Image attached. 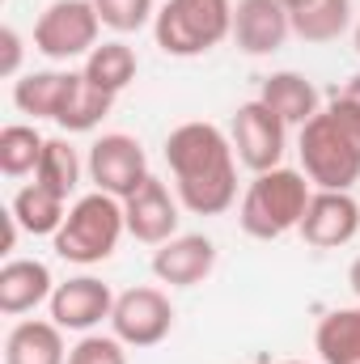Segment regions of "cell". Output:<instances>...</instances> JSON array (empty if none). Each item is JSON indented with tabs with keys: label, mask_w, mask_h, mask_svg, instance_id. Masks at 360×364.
<instances>
[{
	"label": "cell",
	"mask_w": 360,
	"mask_h": 364,
	"mask_svg": "<svg viewBox=\"0 0 360 364\" xmlns=\"http://www.w3.org/2000/svg\"><path fill=\"white\" fill-rule=\"evenodd\" d=\"M166 161L179 182V199L195 216H221L238 199L233 140L212 123H182L166 140Z\"/></svg>",
	"instance_id": "cell-1"
},
{
	"label": "cell",
	"mask_w": 360,
	"mask_h": 364,
	"mask_svg": "<svg viewBox=\"0 0 360 364\" xmlns=\"http://www.w3.org/2000/svg\"><path fill=\"white\" fill-rule=\"evenodd\" d=\"M301 166L322 191H348L360 178V102L339 93L301 127Z\"/></svg>",
	"instance_id": "cell-2"
},
{
	"label": "cell",
	"mask_w": 360,
	"mask_h": 364,
	"mask_svg": "<svg viewBox=\"0 0 360 364\" xmlns=\"http://www.w3.org/2000/svg\"><path fill=\"white\" fill-rule=\"evenodd\" d=\"M309 199H314V195H309V182H305V174H297V170L275 166L268 174H255L246 199H242V212H238L242 233H250V237H259V242L284 237L288 229L301 225Z\"/></svg>",
	"instance_id": "cell-3"
},
{
	"label": "cell",
	"mask_w": 360,
	"mask_h": 364,
	"mask_svg": "<svg viewBox=\"0 0 360 364\" xmlns=\"http://www.w3.org/2000/svg\"><path fill=\"white\" fill-rule=\"evenodd\" d=\"M123 229H127L123 199H115V195H106V191L81 195V199L68 208V216H64V225H60V233H55V255H60L64 263H85V267H90V263H102V259L115 255Z\"/></svg>",
	"instance_id": "cell-4"
},
{
	"label": "cell",
	"mask_w": 360,
	"mask_h": 364,
	"mask_svg": "<svg viewBox=\"0 0 360 364\" xmlns=\"http://www.w3.org/2000/svg\"><path fill=\"white\" fill-rule=\"evenodd\" d=\"M157 47L166 55H203L233 34V4L229 0H166L153 21Z\"/></svg>",
	"instance_id": "cell-5"
},
{
	"label": "cell",
	"mask_w": 360,
	"mask_h": 364,
	"mask_svg": "<svg viewBox=\"0 0 360 364\" xmlns=\"http://www.w3.org/2000/svg\"><path fill=\"white\" fill-rule=\"evenodd\" d=\"M102 17L90 0H55L34 21V47L47 60H77L97 47Z\"/></svg>",
	"instance_id": "cell-6"
},
{
	"label": "cell",
	"mask_w": 360,
	"mask_h": 364,
	"mask_svg": "<svg viewBox=\"0 0 360 364\" xmlns=\"http://www.w3.org/2000/svg\"><path fill=\"white\" fill-rule=\"evenodd\" d=\"M110 326H115V339L132 348H157L174 326V305L162 288H127L123 296H115Z\"/></svg>",
	"instance_id": "cell-7"
},
{
	"label": "cell",
	"mask_w": 360,
	"mask_h": 364,
	"mask_svg": "<svg viewBox=\"0 0 360 364\" xmlns=\"http://www.w3.org/2000/svg\"><path fill=\"white\" fill-rule=\"evenodd\" d=\"M90 178L97 182V191H106L115 199L136 195L149 182V157H144L140 140L119 136V132L102 136L90 149Z\"/></svg>",
	"instance_id": "cell-8"
},
{
	"label": "cell",
	"mask_w": 360,
	"mask_h": 364,
	"mask_svg": "<svg viewBox=\"0 0 360 364\" xmlns=\"http://www.w3.org/2000/svg\"><path fill=\"white\" fill-rule=\"evenodd\" d=\"M284 119L263 106L259 97L255 102H246V106H238V114H233V149H238V161L242 166H250L255 174H268L280 166V157H284Z\"/></svg>",
	"instance_id": "cell-9"
},
{
	"label": "cell",
	"mask_w": 360,
	"mask_h": 364,
	"mask_svg": "<svg viewBox=\"0 0 360 364\" xmlns=\"http://www.w3.org/2000/svg\"><path fill=\"white\" fill-rule=\"evenodd\" d=\"M297 233L318 246V250H335V246H348L360 233V203L348 191H318L297 225Z\"/></svg>",
	"instance_id": "cell-10"
},
{
	"label": "cell",
	"mask_w": 360,
	"mask_h": 364,
	"mask_svg": "<svg viewBox=\"0 0 360 364\" xmlns=\"http://www.w3.org/2000/svg\"><path fill=\"white\" fill-rule=\"evenodd\" d=\"M123 216H127V233L144 246H166L179 229V203L166 191V182L153 178V174L136 195L123 199Z\"/></svg>",
	"instance_id": "cell-11"
},
{
	"label": "cell",
	"mask_w": 360,
	"mask_h": 364,
	"mask_svg": "<svg viewBox=\"0 0 360 364\" xmlns=\"http://www.w3.org/2000/svg\"><path fill=\"white\" fill-rule=\"evenodd\" d=\"M292 34V13L280 0H238L233 9V43L246 55H271Z\"/></svg>",
	"instance_id": "cell-12"
},
{
	"label": "cell",
	"mask_w": 360,
	"mask_h": 364,
	"mask_svg": "<svg viewBox=\"0 0 360 364\" xmlns=\"http://www.w3.org/2000/svg\"><path fill=\"white\" fill-rule=\"evenodd\" d=\"M110 314H115V296L93 275H77L51 292V322L64 331H93Z\"/></svg>",
	"instance_id": "cell-13"
},
{
	"label": "cell",
	"mask_w": 360,
	"mask_h": 364,
	"mask_svg": "<svg viewBox=\"0 0 360 364\" xmlns=\"http://www.w3.org/2000/svg\"><path fill=\"white\" fill-rule=\"evenodd\" d=\"M216 267V246L203 233H182L170 237L166 246H157L153 255V275L170 288H191L199 279H208Z\"/></svg>",
	"instance_id": "cell-14"
},
{
	"label": "cell",
	"mask_w": 360,
	"mask_h": 364,
	"mask_svg": "<svg viewBox=\"0 0 360 364\" xmlns=\"http://www.w3.org/2000/svg\"><path fill=\"white\" fill-rule=\"evenodd\" d=\"M51 272L38 259H13L0 267V309L4 314H30L34 305L51 301Z\"/></svg>",
	"instance_id": "cell-15"
},
{
	"label": "cell",
	"mask_w": 360,
	"mask_h": 364,
	"mask_svg": "<svg viewBox=\"0 0 360 364\" xmlns=\"http://www.w3.org/2000/svg\"><path fill=\"white\" fill-rule=\"evenodd\" d=\"M60 331L55 322H17L4 339V364H68Z\"/></svg>",
	"instance_id": "cell-16"
},
{
	"label": "cell",
	"mask_w": 360,
	"mask_h": 364,
	"mask_svg": "<svg viewBox=\"0 0 360 364\" xmlns=\"http://www.w3.org/2000/svg\"><path fill=\"white\" fill-rule=\"evenodd\" d=\"M77 85V73H26L17 85H13V102L21 114H34V119H60L68 93Z\"/></svg>",
	"instance_id": "cell-17"
},
{
	"label": "cell",
	"mask_w": 360,
	"mask_h": 364,
	"mask_svg": "<svg viewBox=\"0 0 360 364\" xmlns=\"http://www.w3.org/2000/svg\"><path fill=\"white\" fill-rule=\"evenodd\" d=\"M259 102L271 106L284 123H301V127L318 114V90L301 73H271L268 81H263Z\"/></svg>",
	"instance_id": "cell-18"
},
{
	"label": "cell",
	"mask_w": 360,
	"mask_h": 364,
	"mask_svg": "<svg viewBox=\"0 0 360 364\" xmlns=\"http://www.w3.org/2000/svg\"><path fill=\"white\" fill-rule=\"evenodd\" d=\"M318 356L322 364H360V305L356 309H331L318 322Z\"/></svg>",
	"instance_id": "cell-19"
},
{
	"label": "cell",
	"mask_w": 360,
	"mask_h": 364,
	"mask_svg": "<svg viewBox=\"0 0 360 364\" xmlns=\"http://www.w3.org/2000/svg\"><path fill=\"white\" fill-rule=\"evenodd\" d=\"M64 195H55L51 186H43V182H30V186H21L17 191V199H13V216H17V225L26 229V233H60V225H64Z\"/></svg>",
	"instance_id": "cell-20"
},
{
	"label": "cell",
	"mask_w": 360,
	"mask_h": 364,
	"mask_svg": "<svg viewBox=\"0 0 360 364\" xmlns=\"http://www.w3.org/2000/svg\"><path fill=\"white\" fill-rule=\"evenodd\" d=\"M352 21V0H305L292 9V34L305 43H331L348 30Z\"/></svg>",
	"instance_id": "cell-21"
},
{
	"label": "cell",
	"mask_w": 360,
	"mask_h": 364,
	"mask_svg": "<svg viewBox=\"0 0 360 364\" xmlns=\"http://www.w3.org/2000/svg\"><path fill=\"white\" fill-rule=\"evenodd\" d=\"M81 73H85V81L97 85V90L123 93L136 81V51L127 43H102V47L90 51V60H85Z\"/></svg>",
	"instance_id": "cell-22"
},
{
	"label": "cell",
	"mask_w": 360,
	"mask_h": 364,
	"mask_svg": "<svg viewBox=\"0 0 360 364\" xmlns=\"http://www.w3.org/2000/svg\"><path fill=\"white\" fill-rule=\"evenodd\" d=\"M110 106H115V93L97 90L85 81V73H77V85L68 93V102H64V110H60V127L64 132H93L106 114H110Z\"/></svg>",
	"instance_id": "cell-23"
},
{
	"label": "cell",
	"mask_w": 360,
	"mask_h": 364,
	"mask_svg": "<svg viewBox=\"0 0 360 364\" xmlns=\"http://www.w3.org/2000/svg\"><path fill=\"white\" fill-rule=\"evenodd\" d=\"M43 149H47V140H43L34 127H26V123H9V127L0 132V170H4L9 178H26V174L38 170Z\"/></svg>",
	"instance_id": "cell-24"
},
{
	"label": "cell",
	"mask_w": 360,
	"mask_h": 364,
	"mask_svg": "<svg viewBox=\"0 0 360 364\" xmlns=\"http://www.w3.org/2000/svg\"><path fill=\"white\" fill-rule=\"evenodd\" d=\"M77 178H81V157H77V149H73L68 140H47L43 161H38V170H34V182L51 186L55 195L68 199V195L77 191Z\"/></svg>",
	"instance_id": "cell-25"
},
{
	"label": "cell",
	"mask_w": 360,
	"mask_h": 364,
	"mask_svg": "<svg viewBox=\"0 0 360 364\" xmlns=\"http://www.w3.org/2000/svg\"><path fill=\"white\" fill-rule=\"evenodd\" d=\"M90 4L97 9L102 26H110L119 34H132L153 17V0H90Z\"/></svg>",
	"instance_id": "cell-26"
},
{
	"label": "cell",
	"mask_w": 360,
	"mask_h": 364,
	"mask_svg": "<svg viewBox=\"0 0 360 364\" xmlns=\"http://www.w3.org/2000/svg\"><path fill=\"white\" fill-rule=\"evenodd\" d=\"M68 364H127V352H123V339L85 335V339L68 352Z\"/></svg>",
	"instance_id": "cell-27"
},
{
	"label": "cell",
	"mask_w": 360,
	"mask_h": 364,
	"mask_svg": "<svg viewBox=\"0 0 360 364\" xmlns=\"http://www.w3.org/2000/svg\"><path fill=\"white\" fill-rule=\"evenodd\" d=\"M0 51H4V55H0V73H4V77H13V73H17V64H21V38H17V30H13V26H4V30H0Z\"/></svg>",
	"instance_id": "cell-28"
},
{
	"label": "cell",
	"mask_w": 360,
	"mask_h": 364,
	"mask_svg": "<svg viewBox=\"0 0 360 364\" xmlns=\"http://www.w3.org/2000/svg\"><path fill=\"white\" fill-rule=\"evenodd\" d=\"M344 93H348L352 102H360V73H356V77H352V81H348V90H344Z\"/></svg>",
	"instance_id": "cell-29"
},
{
	"label": "cell",
	"mask_w": 360,
	"mask_h": 364,
	"mask_svg": "<svg viewBox=\"0 0 360 364\" xmlns=\"http://www.w3.org/2000/svg\"><path fill=\"white\" fill-rule=\"evenodd\" d=\"M348 284L356 288V296H360V259H356V263H352V272H348Z\"/></svg>",
	"instance_id": "cell-30"
},
{
	"label": "cell",
	"mask_w": 360,
	"mask_h": 364,
	"mask_svg": "<svg viewBox=\"0 0 360 364\" xmlns=\"http://www.w3.org/2000/svg\"><path fill=\"white\" fill-rule=\"evenodd\" d=\"M280 4H284V9H288V13H292V9H301V4H305V0H280Z\"/></svg>",
	"instance_id": "cell-31"
},
{
	"label": "cell",
	"mask_w": 360,
	"mask_h": 364,
	"mask_svg": "<svg viewBox=\"0 0 360 364\" xmlns=\"http://www.w3.org/2000/svg\"><path fill=\"white\" fill-rule=\"evenodd\" d=\"M356 51H360V26H356Z\"/></svg>",
	"instance_id": "cell-32"
},
{
	"label": "cell",
	"mask_w": 360,
	"mask_h": 364,
	"mask_svg": "<svg viewBox=\"0 0 360 364\" xmlns=\"http://www.w3.org/2000/svg\"><path fill=\"white\" fill-rule=\"evenodd\" d=\"M284 364H301V360H284Z\"/></svg>",
	"instance_id": "cell-33"
}]
</instances>
